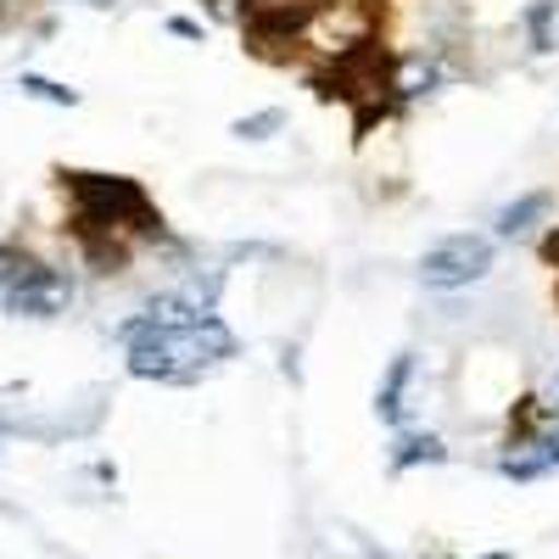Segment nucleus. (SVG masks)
Here are the masks:
<instances>
[{
  "mask_svg": "<svg viewBox=\"0 0 559 559\" xmlns=\"http://www.w3.org/2000/svg\"><path fill=\"white\" fill-rule=\"evenodd\" d=\"M118 342L134 381H197L202 369L236 358V331L218 313H202L191 324H157L140 308L118 324Z\"/></svg>",
  "mask_w": 559,
  "mask_h": 559,
  "instance_id": "obj_1",
  "label": "nucleus"
},
{
  "mask_svg": "<svg viewBox=\"0 0 559 559\" xmlns=\"http://www.w3.org/2000/svg\"><path fill=\"white\" fill-rule=\"evenodd\" d=\"M73 197V236L102 269L123 263V236H163V213L129 174H62Z\"/></svg>",
  "mask_w": 559,
  "mask_h": 559,
  "instance_id": "obj_2",
  "label": "nucleus"
},
{
  "mask_svg": "<svg viewBox=\"0 0 559 559\" xmlns=\"http://www.w3.org/2000/svg\"><path fill=\"white\" fill-rule=\"evenodd\" d=\"M498 263V247L492 236H476V229H459V236H442L426 258H419V280H426V292H464L487 280Z\"/></svg>",
  "mask_w": 559,
  "mask_h": 559,
  "instance_id": "obj_3",
  "label": "nucleus"
},
{
  "mask_svg": "<svg viewBox=\"0 0 559 559\" xmlns=\"http://www.w3.org/2000/svg\"><path fill=\"white\" fill-rule=\"evenodd\" d=\"M73 302V280L62 274V269H51V263H34L17 286L7 292V313H17V319H57L62 308Z\"/></svg>",
  "mask_w": 559,
  "mask_h": 559,
  "instance_id": "obj_4",
  "label": "nucleus"
},
{
  "mask_svg": "<svg viewBox=\"0 0 559 559\" xmlns=\"http://www.w3.org/2000/svg\"><path fill=\"white\" fill-rule=\"evenodd\" d=\"M548 471H559V431H537L526 442H509V453L498 459V476H509V481H537Z\"/></svg>",
  "mask_w": 559,
  "mask_h": 559,
  "instance_id": "obj_5",
  "label": "nucleus"
},
{
  "mask_svg": "<svg viewBox=\"0 0 559 559\" xmlns=\"http://www.w3.org/2000/svg\"><path fill=\"white\" fill-rule=\"evenodd\" d=\"M554 213V191H526V197H515L509 207H498V236L503 241H515V236H526V229H537L543 218Z\"/></svg>",
  "mask_w": 559,
  "mask_h": 559,
  "instance_id": "obj_6",
  "label": "nucleus"
},
{
  "mask_svg": "<svg viewBox=\"0 0 559 559\" xmlns=\"http://www.w3.org/2000/svg\"><path fill=\"white\" fill-rule=\"evenodd\" d=\"M408 381H414V353H397V358L386 364L381 392H376V414L386 419V426H397V419H403V392H408Z\"/></svg>",
  "mask_w": 559,
  "mask_h": 559,
  "instance_id": "obj_7",
  "label": "nucleus"
},
{
  "mask_svg": "<svg viewBox=\"0 0 559 559\" xmlns=\"http://www.w3.org/2000/svg\"><path fill=\"white\" fill-rule=\"evenodd\" d=\"M448 459V442L437 431H403L397 448H392V471H414V464H442Z\"/></svg>",
  "mask_w": 559,
  "mask_h": 559,
  "instance_id": "obj_8",
  "label": "nucleus"
},
{
  "mask_svg": "<svg viewBox=\"0 0 559 559\" xmlns=\"http://www.w3.org/2000/svg\"><path fill=\"white\" fill-rule=\"evenodd\" d=\"M554 12H559V0H532V7H526V34H532V51L537 57H548L554 51Z\"/></svg>",
  "mask_w": 559,
  "mask_h": 559,
  "instance_id": "obj_9",
  "label": "nucleus"
},
{
  "mask_svg": "<svg viewBox=\"0 0 559 559\" xmlns=\"http://www.w3.org/2000/svg\"><path fill=\"white\" fill-rule=\"evenodd\" d=\"M17 90H23V96H34V102H51V107H79V90H73V84H57V79H45V73H23Z\"/></svg>",
  "mask_w": 559,
  "mask_h": 559,
  "instance_id": "obj_10",
  "label": "nucleus"
},
{
  "mask_svg": "<svg viewBox=\"0 0 559 559\" xmlns=\"http://www.w3.org/2000/svg\"><path fill=\"white\" fill-rule=\"evenodd\" d=\"M280 129H286V112H280V107H263V112H247V118L229 123V134H236V140H269Z\"/></svg>",
  "mask_w": 559,
  "mask_h": 559,
  "instance_id": "obj_11",
  "label": "nucleus"
},
{
  "mask_svg": "<svg viewBox=\"0 0 559 559\" xmlns=\"http://www.w3.org/2000/svg\"><path fill=\"white\" fill-rule=\"evenodd\" d=\"M168 34H174V39H191V45L207 39V28H202L197 17H168Z\"/></svg>",
  "mask_w": 559,
  "mask_h": 559,
  "instance_id": "obj_12",
  "label": "nucleus"
},
{
  "mask_svg": "<svg viewBox=\"0 0 559 559\" xmlns=\"http://www.w3.org/2000/svg\"><path fill=\"white\" fill-rule=\"evenodd\" d=\"M537 403H543V414H548V419H559V369H554V376L543 381V392H537Z\"/></svg>",
  "mask_w": 559,
  "mask_h": 559,
  "instance_id": "obj_13",
  "label": "nucleus"
},
{
  "mask_svg": "<svg viewBox=\"0 0 559 559\" xmlns=\"http://www.w3.org/2000/svg\"><path fill=\"white\" fill-rule=\"evenodd\" d=\"M543 263H554V269H559V224L543 236Z\"/></svg>",
  "mask_w": 559,
  "mask_h": 559,
  "instance_id": "obj_14",
  "label": "nucleus"
},
{
  "mask_svg": "<svg viewBox=\"0 0 559 559\" xmlns=\"http://www.w3.org/2000/svg\"><path fill=\"white\" fill-rule=\"evenodd\" d=\"M202 7H207L213 17H229V7H236V0H202Z\"/></svg>",
  "mask_w": 559,
  "mask_h": 559,
  "instance_id": "obj_15",
  "label": "nucleus"
},
{
  "mask_svg": "<svg viewBox=\"0 0 559 559\" xmlns=\"http://www.w3.org/2000/svg\"><path fill=\"white\" fill-rule=\"evenodd\" d=\"M84 7H112V0H84Z\"/></svg>",
  "mask_w": 559,
  "mask_h": 559,
  "instance_id": "obj_16",
  "label": "nucleus"
}]
</instances>
